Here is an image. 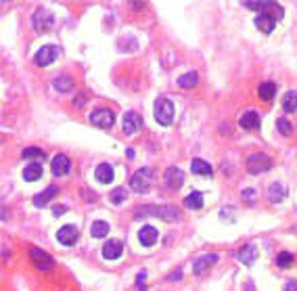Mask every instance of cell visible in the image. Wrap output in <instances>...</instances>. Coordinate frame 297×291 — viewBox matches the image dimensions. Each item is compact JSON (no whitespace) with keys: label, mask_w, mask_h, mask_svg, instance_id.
Segmentation results:
<instances>
[{"label":"cell","mask_w":297,"mask_h":291,"mask_svg":"<svg viewBox=\"0 0 297 291\" xmlns=\"http://www.w3.org/2000/svg\"><path fill=\"white\" fill-rule=\"evenodd\" d=\"M136 216H157L166 222H176L180 220V209L174 205H149V207H138Z\"/></svg>","instance_id":"1"},{"label":"cell","mask_w":297,"mask_h":291,"mask_svg":"<svg viewBox=\"0 0 297 291\" xmlns=\"http://www.w3.org/2000/svg\"><path fill=\"white\" fill-rule=\"evenodd\" d=\"M247 8H251V11H260V13H266V15H270L272 19H283L285 15V8L281 4H276L274 0H245L243 2Z\"/></svg>","instance_id":"2"},{"label":"cell","mask_w":297,"mask_h":291,"mask_svg":"<svg viewBox=\"0 0 297 291\" xmlns=\"http://www.w3.org/2000/svg\"><path fill=\"white\" fill-rule=\"evenodd\" d=\"M153 115H155L157 124L170 126L172 119H174V103L166 97H159L155 101V107H153Z\"/></svg>","instance_id":"3"},{"label":"cell","mask_w":297,"mask_h":291,"mask_svg":"<svg viewBox=\"0 0 297 291\" xmlns=\"http://www.w3.org/2000/svg\"><path fill=\"white\" fill-rule=\"evenodd\" d=\"M153 178H155L153 168H142V170H138V172L130 178V187H132L134 193H149Z\"/></svg>","instance_id":"4"},{"label":"cell","mask_w":297,"mask_h":291,"mask_svg":"<svg viewBox=\"0 0 297 291\" xmlns=\"http://www.w3.org/2000/svg\"><path fill=\"white\" fill-rule=\"evenodd\" d=\"M32 25H34V29L38 34H46L55 25V15L40 6V8H36L34 15H32Z\"/></svg>","instance_id":"5"},{"label":"cell","mask_w":297,"mask_h":291,"mask_svg":"<svg viewBox=\"0 0 297 291\" xmlns=\"http://www.w3.org/2000/svg\"><path fill=\"white\" fill-rule=\"evenodd\" d=\"M61 55V48L57 44H44L38 48V53L34 55V63L40 67H48L50 63H55Z\"/></svg>","instance_id":"6"},{"label":"cell","mask_w":297,"mask_h":291,"mask_svg":"<svg viewBox=\"0 0 297 291\" xmlns=\"http://www.w3.org/2000/svg\"><path fill=\"white\" fill-rule=\"evenodd\" d=\"M29 260H32V264L38 270H42V273H50V270L55 268V260L50 258V254H46L44 249H40V247L29 249Z\"/></svg>","instance_id":"7"},{"label":"cell","mask_w":297,"mask_h":291,"mask_svg":"<svg viewBox=\"0 0 297 291\" xmlns=\"http://www.w3.org/2000/svg\"><path fill=\"white\" fill-rule=\"evenodd\" d=\"M247 170L249 174H262L272 170V159L266 153H251L247 157Z\"/></svg>","instance_id":"8"},{"label":"cell","mask_w":297,"mask_h":291,"mask_svg":"<svg viewBox=\"0 0 297 291\" xmlns=\"http://www.w3.org/2000/svg\"><path fill=\"white\" fill-rule=\"evenodd\" d=\"M115 122V113L111 111V109H95V111L90 113V124L97 126V128H111Z\"/></svg>","instance_id":"9"},{"label":"cell","mask_w":297,"mask_h":291,"mask_svg":"<svg viewBox=\"0 0 297 291\" xmlns=\"http://www.w3.org/2000/svg\"><path fill=\"white\" fill-rule=\"evenodd\" d=\"M142 128V119L136 111H126L124 117H121V130H124V134H134Z\"/></svg>","instance_id":"10"},{"label":"cell","mask_w":297,"mask_h":291,"mask_svg":"<svg viewBox=\"0 0 297 291\" xmlns=\"http://www.w3.org/2000/svg\"><path fill=\"white\" fill-rule=\"evenodd\" d=\"M78 237H80V233H78V228L74 226V224H65V226H61L59 228V233H57V241L61 245H76L78 243Z\"/></svg>","instance_id":"11"},{"label":"cell","mask_w":297,"mask_h":291,"mask_svg":"<svg viewBox=\"0 0 297 291\" xmlns=\"http://www.w3.org/2000/svg\"><path fill=\"white\" fill-rule=\"evenodd\" d=\"M163 183H166V187L178 191L182 187V183H184V172H182L180 168L172 166V168L166 170V174H163Z\"/></svg>","instance_id":"12"},{"label":"cell","mask_w":297,"mask_h":291,"mask_svg":"<svg viewBox=\"0 0 297 291\" xmlns=\"http://www.w3.org/2000/svg\"><path fill=\"white\" fill-rule=\"evenodd\" d=\"M216 262H218V254H203L193 262V273L203 275L205 270H209V266H213Z\"/></svg>","instance_id":"13"},{"label":"cell","mask_w":297,"mask_h":291,"mask_svg":"<svg viewBox=\"0 0 297 291\" xmlns=\"http://www.w3.org/2000/svg\"><path fill=\"white\" fill-rule=\"evenodd\" d=\"M157 239H159V233L155 226H142L138 230V241L142 247H153L157 243Z\"/></svg>","instance_id":"14"},{"label":"cell","mask_w":297,"mask_h":291,"mask_svg":"<svg viewBox=\"0 0 297 291\" xmlns=\"http://www.w3.org/2000/svg\"><path fill=\"white\" fill-rule=\"evenodd\" d=\"M237 258H239V262H241V264H245V266H253V262L258 260V247H255L253 243L243 245V247L239 249Z\"/></svg>","instance_id":"15"},{"label":"cell","mask_w":297,"mask_h":291,"mask_svg":"<svg viewBox=\"0 0 297 291\" xmlns=\"http://www.w3.org/2000/svg\"><path fill=\"white\" fill-rule=\"evenodd\" d=\"M121 254H124V243H121V241L109 239L103 245V258L105 260H117Z\"/></svg>","instance_id":"16"},{"label":"cell","mask_w":297,"mask_h":291,"mask_svg":"<svg viewBox=\"0 0 297 291\" xmlns=\"http://www.w3.org/2000/svg\"><path fill=\"white\" fill-rule=\"evenodd\" d=\"M50 170H53L55 176H65V174H69V170H71L69 157H65V155L53 157V162H50Z\"/></svg>","instance_id":"17"},{"label":"cell","mask_w":297,"mask_h":291,"mask_svg":"<svg viewBox=\"0 0 297 291\" xmlns=\"http://www.w3.org/2000/svg\"><path fill=\"white\" fill-rule=\"evenodd\" d=\"M113 166L111 164H100L97 170H95V178L99 180V183H103V185H109V183H113Z\"/></svg>","instance_id":"18"},{"label":"cell","mask_w":297,"mask_h":291,"mask_svg":"<svg viewBox=\"0 0 297 291\" xmlns=\"http://www.w3.org/2000/svg\"><path fill=\"white\" fill-rule=\"evenodd\" d=\"M57 195H59V189H57V187H46L42 193H38V195L34 197V205H36V207H44V205H48L50 199H55Z\"/></svg>","instance_id":"19"},{"label":"cell","mask_w":297,"mask_h":291,"mask_svg":"<svg viewBox=\"0 0 297 291\" xmlns=\"http://www.w3.org/2000/svg\"><path fill=\"white\" fill-rule=\"evenodd\" d=\"M255 27H258L260 32H264V34H272V29L276 27V19H272L270 15H266V13H260L258 17H255Z\"/></svg>","instance_id":"20"},{"label":"cell","mask_w":297,"mask_h":291,"mask_svg":"<svg viewBox=\"0 0 297 291\" xmlns=\"http://www.w3.org/2000/svg\"><path fill=\"white\" fill-rule=\"evenodd\" d=\"M285 197H287V189L281 183H272L268 187V201L270 203H281V201H285Z\"/></svg>","instance_id":"21"},{"label":"cell","mask_w":297,"mask_h":291,"mask_svg":"<svg viewBox=\"0 0 297 291\" xmlns=\"http://www.w3.org/2000/svg\"><path fill=\"white\" fill-rule=\"evenodd\" d=\"M239 126H241L243 130H258V128H260V115L255 113V111L243 113L241 119H239Z\"/></svg>","instance_id":"22"},{"label":"cell","mask_w":297,"mask_h":291,"mask_svg":"<svg viewBox=\"0 0 297 291\" xmlns=\"http://www.w3.org/2000/svg\"><path fill=\"white\" fill-rule=\"evenodd\" d=\"M40 176H42V164L34 162V164L25 166V170H23V180H25V183H36Z\"/></svg>","instance_id":"23"},{"label":"cell","mask_w":297,"mask_h":291,"mask_svg":"<svg viewBox=\"0 0 297 291\" xmlns=\"http://www.w3.org/2000/svg\"><path fill=\"white\" fill-rule=\"evenodd\" d=\"M191 170H193V174H197V176H211L213 174V168L207 162H203V159H193Z\"/></svg>","instance_id":"24"},{"label":"cell","mask_w":297,"mask_h":291,"mask_svg":"<svg viewBox=\"0 0 297 291\" xmlns=\"http://www.w3.org/2000/svg\"><path fill=\"white\" fill-rule=\"evenodd\" d=\"M283 109L287 113H295L297 111V90H289L283 97Z\"/></svg>","instance_id":"25"},{"label":"cell","mask_w":297,"mask_h":291,"mask_svg":"<svg viewBox=\"0 0 297 291\" xmlns=\"http://www.w3.org/2000/svg\"><path fill=\"white\" fill-rule=\"evenodd\" d=\"M184 207L187 209H201L203 207V195L199 191H193L191 195L184 197Z\"/></svg>","instance_id":"26"},{"label":"cell","mask_w":297,"mask_h":291,"mask_svg":"<svg viewBox=\"0 0 297 291\" xmlns=\"http://www.w3.org/2000/svg\"><path fill=\"white\" fill-rule=\"evenodd\" d=\"M90 235L95 239H103L109 235V222H105V220H97V222H92L90 226Z\"/></svg>","instance_id":"27"},{"label":"cell","mask_w":297,"mask_h":291,"mask_svg":"<svg viewBox=\"0 0 297 291\" xmlns=\"http://www.w3.org/2000/svg\"><path fill=\"white\" fill-rule=\"evenodd\" d=\"M53 86H55V90H59V93H69V90L76 86V82L69 76H59L53 80Z\"/></svg>","instance_id":"28"},{"label":"cell","mask_w":297,"mask_h":291,"mask_svg":"<svg viewBox=\"0 0 297 291\" xmlns=\"http://www.w3.org/2000/svg\"><path fill=\"white\" fill-rule=\"evenodd\" d=\"M258 95L264 101H272V97L276 95V84L274 82H262L258 86Z\"/></svg>","instance_id":"29"},{"label":"cell","mask_w":297,"mask_h":291,"mask_svg":"<svg viewBox=\"0 0 297 291\" xmlns=\"http://www.w3.org/2000/svg\"><path fill=\"white\" fill-rule=\"evenodd\" d=\"M126 199H128V191H126V187H115V189L109 193V201H111V203H115V205L126 203Z\"/></svg>","instance_id":"30"},{"label":"cell","mask_w":297,"mask_h":291,"mask_svg":"<svg viewBox=\"0 0 297 291\" xmlns=\"http://www.w3.org/2000/svg\"><path fill=\"white\" fill-rule=\"evenodd\" d=\"M21 155H23V159H36L38 164H42L46 159V153L42 151V149H38V147H25Z\"/></svg>","instance_id":"31"},{"label":"cell","mask_w":297,"mask_h":291,"mask_svg":"<svg viewBox=\"0 0 297 291\" xmlns=\"http://www.w3.org/2000/svg\"><path fill=\"white\" fill-rule=\"evenodd\" d=\"M197 82H199V76L195 72H187V74H182L178 78V86L180 88H193V86H197Z\"/></svg>","instance_id":"32"},{"label":"cell","mask_w":297,"mask_h":291,"mask_svg":"<svg viewBox=\"0 0 297 291\" xmlns=\"http://www.w3.org/2000/svg\"><path fill=\"white\" fill-rule=\"evenodd\" d=\"M293 260H295V256L291 252H281L279 256H276V266H279V268H289L293 264Z\"/></svg>","instance_id":"33"},{"label":"cell","mask_w":297,"mask_h":291,"mask_svg":"<svg viewBox=\"0 0 297 291\" xmlns=\"http://www.w3.org/2000/svg\"><path fill=\"white\" fill-rule=\"evenodd\" d=\"M276 130H279L283 136H291V134H293V126H291V122H289V119H285V117H279V119H276Z\"/></svg>","instance_id":"34"},{"label":"cell","mask_w":297,"mask_h":291,"mask_svg":"<svg viewBox=\"0 0 297 291\" xmlns=\"http://www.w3.org/2000/svg\"><path fill=\"white\" fill-rule=\"evenodd\" d=\"M283 289L285 291H297V281H287Z\"/></svg>","instance_id":"35"},{"label":"cell","mask_w":297,"mask_h":291,"mask_svg":"<svg viewBox=\"0 0 297 291\" xmlns=\"http://www.w3.org/2000/svg\"><path fill=\"white\" fill-rule=\"evenodd\" d=\"M243 199H249V201H253V199H255V191L253 189L243 191Z\"/></svg>","instance_id":"36"},{"label":"cell","mask_w":297,"mask_h":291,"mask_svg":"<svg viewBox=\"0 0 297 291\" xmlns=\"http://www.w3.org/2000/svg\"><path fill=\"white\" fill-rule=\"evenodd\" d=\"M84 103H86V95H80V97L76 98V105H78V107H84Z\"/></svg>","instance_id":"37"},{"label":"cell","mask_w":297,"mask_h":291,"mask_svg":"<svg viewBox=\"0 0 297 291\" xmlns=\"http://www.w3.org/2000/svg\"><path fill=\"white\" fill-rule=\"evenodd\" d=\"M65 212H67L65 207H59V205H57V207H53V214H55V216H61V214H65Z\"/></svg>","instance_id":"38"},{"label":"cell","mask_w":297,"mask_h":291,"mask_svg":"<svg viewBox=\"0 0 297 291\" xmlns=\"http://www.w3.org/2000/svg\"><path fill=\"white\" fill-rule=\"evenodd\" d=\"M145 2H140V0H132V8H142Z\"/></svg>","instance_id":"39"},{"label":"cell","mask_w":297,"mask_h":291,"mask_svg":"<svg viewBox=\"0 0 297 291\" xmlns=\"http://www.w3.org/2000/svg\"><path fill=\"white\" fill-rule=\"evenodd\" d=\"M180 277H182V273H180V270H176V273H172L168 279H170V281H176V279H180Z\"/></svg>","instance_id":"40"},{"label":"cell","mask_w":297,"mask_h":291,"mask_svg":"<svg viewBox=\"0 0 297 291\" xmlns=\"http://www.w3.org/2000/svg\"><path fill=\"white\" fill-rule=\"evenodd\" d=\"M145 277H147V273H145V270H142V273H140V275L136 277V283L140 285V283H142V281H145Z\"/></svg>","instance_id":"41"},{"label":"cell","mask_w":297,"mask_h":291,"mask_svg":"<svg viewBox=\"0 0 297 291\" xmlns=\"http://www.w3.org/2000/svg\"><path fill=\"white\" fill-rule=\"evenodd\" d=\"M126 153H128V157H130V159H134V149H128Z\"/></svg>","instance_id":"42"},{"label":"cell","mask_w":297,"mask_h":291,"mask_svg":"<svg viewBox=\"0 0 297 291\" xmlns=\"http://www.w3.org/2000/svg\"><path fill=\"white\" fill-rule=\"evenodd\" d=\"M138 291H147V287H145V285H142V287H138Z\"/></svg>","instance_id":"43"}]
</instances>
